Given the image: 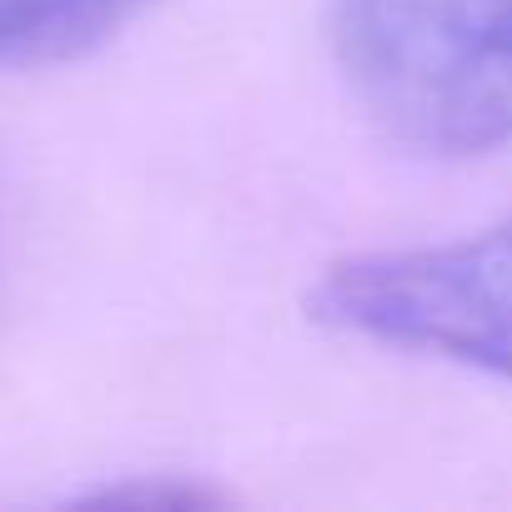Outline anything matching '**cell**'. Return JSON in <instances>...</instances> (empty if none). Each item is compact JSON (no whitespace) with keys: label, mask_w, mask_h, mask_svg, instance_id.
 I'll list each match as a JSON object with an SVG mask.
<instances>
[{"label":"cell","mask_w":512,"mask_h":512,"mask_svg":"<svg viewBox=\"0 0 512 512\" xmlns=\"http://www.w3.org/2000/svg\"><path fill=\"white\" fill-rule=\"evenodd\" d=\"M332 31L357 101L402 146L512 141V0H332Z\"/></svg>","instance_id":"cell-1"},{"label":"cell","mask_w":512,"mask_h":512,"mask_svg":"<svg viewBox=\"0 0 512 512\" xmlns=\"http://www.w3.org/2000/svg\"><path fill=\"white\" fill-rule=\"evenodd\" d=\"M312 317L512 382V221L437 246L347 256L317 282Z\"/></svg>","instance_id":"cell-2"},{"label":"cell","mask_w":512,"mask_h":512,"mask_svg":"<svg viewBox=\"0 0 512 512\" xmlns=\"http://www.w3.org/2000/svg\"><path fill=\"white\" fill-rule=\"evenodd\" d=\"M146 0H0V71H36L91 56Z\"/></svg>","instance_id":"cell-3"},{"label":"cell","mask_w":512,"mask_h":512,"mask_svg":"<svg viewBox=\"0 0 512 512\" xmlns=\"http://www.w3.org/2000/svg\"><path fill=\"white\" fill-rule=\"evenodd\" d=\"M96 502H106V507L191 512V507H216V502H221V492L196 487V482H126V487H106V492H96Z\"/></svg>","instance_id":"cell-4"}]
</instances>
